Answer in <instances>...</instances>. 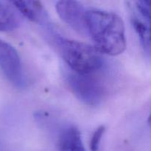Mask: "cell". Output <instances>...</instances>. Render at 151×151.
I'll return each mask as SVG.
<instances>
[{
  "mask_svg": "<svg viewBox=\"0 0 151 151\" xmlns=\"http://www.w3.org/2000/svg\"><path fill=\"white\" fill-rule=\"evenodd\" d=\"M59 151H86L79 130L69 127L62 131L58 142Z\"/></svg>",
  "mask_w": 151,
  "mask_h": 151,
  "instance_id": "obj_8",
  "label": "cell"
},
{
  "mask_svg": "<svg viewBox=\"0 0 151 151\" xmlns=\"http://www.w3.org/2000/svg\"><path fill=\"white\" fill-rule=\"evenodd\" d=\"M131 23L139 38L145 50L149 54L150 51V25L142 22L141 19H139L136 16H133L131 18Z\"/></svg>",
  "mask_w": 151,
  "mask_h": 151,
  "instance_id": "obj_9",
  "label": "cell"
},
{
  "mask_svg": "<svg viewBox=\"0 0 151 151\" xmlns=\"http://www.w3.org/2000/svg\"><path fill=\"white\" fill-rule=\"evenodd\" d=\"M15 8L24 16L35 23H41L44 20L46 13L44 7L38 1H10Z\"/></svg>",
  "mask_w": 151,
  "mask_h": 151,
  "instance_id": "obj_7",
  "label": "cell"
},
{
  "mask_svg": "<svg viewBox=\"0 0 151 151\" xmlns=\"http://www.w3.org/2000/svg\"><path fill=\"white\" fill-rule=\"evenodd\" d=\"M0 68L8 79H16L21 72V60L16 49L0 39Z\"/></svg>",
  "mask_w": 151,
  "mask_h": 151,
  "instance_id": "obj_5",
  "label": "cell"
},
{
  "mask_svg": "<svg viewBox=\"0 0 151 151\" xmlns=\"http://www.w3.org/2000/svg\"><path fill=\"white\" fill-rule=\"evenodd\" d=\"M58 49L63 60L78 75H90L103 66L101 53L95 47L81 41L58 37Z\"/></svg>",
  "mask_w": 151,
  "mask_h": 151,
  "instance_id": "obj_2",
  "label": "cell"
},
{
  "mask_svg": "<svg viewBox=\"0 0 151 151\" xmlns=\"http://www.w3.org/2000/svg\"><path fill=\"white\" fill-rule=\"evenodd\" d=\"M150 3L151 1L148 0H139L136 1V7L137 10L148 24H150L151 17Z\"/></svg>",
  "mask_w": 151,
  "mask_h": 151,
  "instance_id": "obj_10",
  "label": "cell"
},
{
  "mask_svg": "<svg viewBox=\"0 0 151 151\" xmlns=\"http://www.w3.org/2000/svg\"><path fill=\"white\" fill-rule=\"evenodd\" d=\"M67 83L74 95L84 104L98 106L104 96V88L101 83L89 75H69Z\"/></svg>",
  "mask_w": 151,
  "mask_h": 151,
  "instance_id": "obj_3",
  "label": "cell"
},
{
  "mask_svg": "<svg viewBox=\"0 0 151 151\" xmlns=\"http://www.w3.org/2000/svg\"><path fill=\"white\" fill-rule=\"evenodd\" d=\"M86 18L88 35L101 54L116 56L125 51V25L119 15L104 10H88Z\"/></svg>",
  "mask_w": 151,
  "mask_h": 151,
  "instance_id": "obj_1",
  "label": "cell"
},
{
  "mask_svg": "<svg viewBox=\"0 0 151 151\" xmlns=\"http://www.w3.org/2000/svg\"><path fill=\"white\" fill-rule=\"evenodd\" d=\"M106 128L103 125H101L99 128L96 129L91 137V140H90V149L91 151H97L100 146V141L102 139L103 134L105 132Z\"/></svg>",
  "mask_w": 151,
  "mask_h": 151,
  "instance_id": "obj_11",
  "label": "cell"
},
{
  "mask_svg": "<svg viewBox=\"0 0 151 151\" xmlns=\"http://www.w3.org/2000/svg\"><path fill=\"white\" fill-rule=\"evenodd\" d=\"M60 19L82 35H88L86 25V10L79 1H59L55 5Z\"/></svg>",
  "mask_w": 151,
  "mask_h": 151,
  "instance_id": "obj_4",
  "label": "cell"
},
{
  "mask_svg": "<svg viewBox=\"0 0 151 151\" xmlns=\"http://www.w3.org/2000/svg\"><path fill=\"white\" fill-rule=\"evenodd\" d=\"M21 16L11 2L0 1V32H8L19 27Z\"/></svg>",
  "mask_w": 151,
  "mask_h": 151,
  "instance_id": "obj_6",
  "label": "cell"
}]
</instances>
